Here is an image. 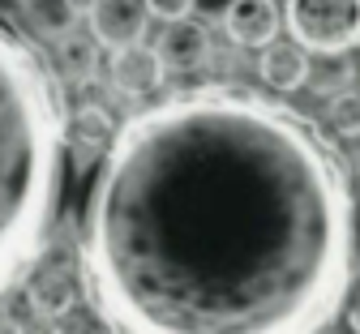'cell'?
Segmentation results:
<instances>
[{
	"label": "cell",
	"mask_w": 360,
	"mask_h": 334,
	"mask_svg": "<svg viewBox=\"0 0 360 334\" xmlns=\"http://www.w3.org/2000/svg\"><path fill=\"white\" fill-rule=\"evenodd\" d=\"M77 266L112 334H322L356 274L343 159L262 94H172L99 159Z\"/></svg>",
	"instance_id": "1"
},
{
	"label": "cell",
	"mask_w": 360,
	"mask_h": 334,
	"mask_svg": "<svg viewBox=\"0 0 360 334\" xmlns=\"http://www.w3.org/2000/svg\"><path fill=\"white\" fill-rule=\"evenodd\" d=\"M65 99L48 60L0 22V296L43 257L65 176Z\"/></svg>",
	"instance_id": "2"
},
{
	"label": "cell",
	"mask_w": 360,
	"mask_h": 334,
	"mask_svg": "<svg viewBox=\"0 0 360 334\" xmlns=\"http://www.w3.org/2000/svg\"><path fill=\"white\" fill-rule=\"evenodd\" d=\"M288 34L318 56H343L360 47V0H288Z\"/></svg>",
	"instance_id": "3"
},
{
	"label": "cell",
	"mask_w": 360,
	"mask_h": 334,
	"mask_svg": "<svg viewBox=\"0 0 360 334\" xmlns=\"http://www.w3.org/2000/svg\"><path fill=\"white\" fill-rule=\"evenodd\" d=\"M86 26H90V34H95L99 47L116 52V47H129V43L146 39L150 9H146V0H95L90 13H86Z\"/></svg>",
	"instance_id": "4"
},
{
	"label": "cell",
	"mask_w": 360,
	"mask_h": 334,
	"mask_svg": "<svg viewBox=\"0 0 360 334\" xmlns=\"http://www.w3.org/2000/svg\"><path fill=\"white\" fill-rule=\"evenodd\" d=\"M163 77H167V65L146 43H129V47H116L112 52L108 82H112L116 94H124V99H146V94H155L163 86Z\"/></svg>",
	"instance_id": "5"
},
{
	"label": "cell",
	"mask_w": 360,
	"mask_h": 334,
	"mask_svg": "<svg viewBox=\"0 0 360 334\" xmlns=\"http://www.w3.org/2000/svg\"><path fill=\"white\" fill-rule=\"evenodd\" d=\"M219 22L236 47H266L270 39H279L283 9L279 0H223Z\"/></svg>",
	"instance_id": "6"
},
{
	"label": "cell",
	"mask_w": 360,
	"mask_h": 334,
	"mask_svg": "<svg viewBox=\"0 0 360 334\" xmlns=\"http://www.w3.org/2000/svg\"><path fill=\"white\" fill-rule=\"evenodd\" d=\"M112 137H116V120L99 103H86L65 116V155L73 159V167H95L108 155Z\"/></svg>",
	"instance_id": "7"
},
{
	"label": "cell",
	"mask_w": 360,
	"mask_h": 334,
	"mask_svg": "<svg viewBox=\"0 0 360 334\" xmlns=\"http://www.w3.org/2000/svg\"><path fill=\"white\" fill-rule=\"evenodd\" d=\"M155 52L163 56L167 73H198L202 65H210V30L193 18H180V22H163V34L155 43Z\"/></svg>",
	"instance_id": "8"
},
{
	"label": "cell",
	"mask_w": 360,
	"mask_h": 334,
	"mask_svg": "<svg viewBox=\"0 0 360 334\" xmlns=\"http://www.w3.org/2000/svg\"><path fill=\"white\" fill-rule=\"evenodd\" d=\"M77 283H82V266L69 270L60 262H52V266L34 262V270L26 274V300L39 317H65L77 300Z\"/></svg>",
	"instance_id": "9"
},
{
	"label": "cell",
	"mask_w": 360,
	"mask_h": 334,
	"mask_svg": "<svg viewBox=\"0 0 360 334\" xmlns=\"http://www.w3.org/2000/svg\"><path fill=\"white\" fill-rule=\"evenodd\" d=\"M257 77H262L270 90L292 94V90H300V86L313 77L309 52H304L296 39H270L266 47H257Z\"/></svg>",
	"instance_id": "10"
},
{
	"label": "cell",
	"mask_w": 360,
	"mask_h": 334,
	"mask_svg": "<svg viewBox=\"0 0 360 334\" xmlns=\"http://www.w3.org/2000/svg\"><path fill=\"white\" fill-rule=\"evenodd\" d=\"M18 5H22V22L39 39H60V34H69L82 22V13L73 9V0H18Z\"/></svg>",
	"instance_id": "11"
},
{
	"label": "cell",
	"mask_w": 360,
	"mask_h": 334,
	"mask_svg": "<svg viewBox=\"0 0 360 334\" xmlns=\"http://www.w3.org/2000/svg\"><path fill=\"white\" fill-rule=\"evenodd\" d=\"M52 43H56V65H60L65 77H73V82L95 77V65H99V43H95V34H82L73 26L69 34H60Z\"/></svg>",
	"instance_id": "12"
},
{
	"label": "cell",
	"mask_w": 360,
	"mask_h": 334,
	"mask_svg": "<svg viewBox=\"0 0 360 334\" xmlns=\"http://www.w3.org/2000/svg\"><path fill=\"white\" fill-rule=\"evenodd\" d=\"M322 116L335 137H360V90H335Z\"/></svg>",
	"instance_id": "13"
},
{
	"label": "cell",
	"mask_w": 360,
	"mask_h": 334,
	"mask_svg": "<svg viewBox=\"0 0 360 334\" xmlns=\"http://www.w3.org/2000/svg\"><path fill=\"white\" fill-rule=\"evenodd\" d=\"M146 9L159 22H180V18H193L198 0H146Z\"/></svg>",
	"instance_id": "14"
},
{
	"label": "cell",
	"mask_w": 360,
	"mask_h": 334,
	"mask_svg": "<svg viewBox=\"0 0 360 334\" xmlns=\"http://www.w3.org/2000/svg\"><path fill=\"white\" fill-rule=\"evenodd\" d=\"M343 317H347L352 334H360V288H352V292H347V300H343Z\"/></svg>",
	"instance_id": "15"
},
{
	"label": "cell",
	"mask_w": 360,
	"mask_h": 334,
	"mask_svg": "<svg viewBox=\"0 0 360 334\" xmlns=\"http://www.w3.org/2000/svg\"><path fill=\"white\" fill-rule=\"evenodd\" d=\"M52 334H99L95 326H90V321H60Z\"/></svg>",
	"instance_id": "16"
},
{
	"label": "cell",
	"mask_w": 360,
	"mask_h": 334,
	"mask_svg": "<svg viewBox=\"0 0 360 334\" xmlns=\"http://www.w3.org/2000/svg\"><path fill=\"white\" fill-rule=\"evenodd\" d=\"M0 334H26V330H22L13 317H0Z\"/></svg>",
	"instance_id": "17"
},
{
	"label": "cell",
	"mask_w": 360,
	"mask_h": 334,
	"mask_svg": "<svg viewBox=\"0 0 360 334\" xmlns=\"http://www.w3.org/2000/svg\"><path fill=\"white\" fill-rule=\"evenodd\" d=\"M356 188H360V163H356Z\"/></svg>",
	"instance_id": "18"
}]
</instances>
